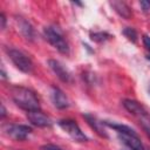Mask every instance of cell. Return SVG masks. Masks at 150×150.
<instances>
[{
	"instance_id": "6da1fadb",
	"label": "cell",
	"mask_w": 150,
	"mask_h": 150,
	"mask_svg": "<svg viewBox=\"0 0 150 150\" xmlns=\"http://www.w3.org/2000/svg\"><path fill=\"white\" fill-rule=\"evenodd\" d=\"M13 102L21 109L28 111L40 110V102L34 91L25 87H13L11 90Z\"/></svg>"
},
{
	"instance_id": "7a4b0ae2",
	"label": "cell",
	"mask_w": 150,
	"mask_h": 150,
	"mask_svg": "<svg viewBox=\"0 0 150 150\" xmlns=\"http://www.w3.org/2000/svg\"><path fill=\"white\" fill-rule=\"evenodd\" d=\"M123 107L139 121L141 125L150 137V111L143 104L134 100H124Z\"/></svg>"
},
{
	"instance_id": "3957f363",
	"label": "cell",
	"mask_w": 150,
	"mask_h": 150,
	"mask_svg": "<svg viewBox=\"0 0 150 150\" xmlns=\"http://www.w3.org/2000/svg\"><path fill=\"white\" fill-rule=\"evenodd\" d=\"M43 36L46 38V40L53 46L55 47L60 53L62 54H68L69 53V46L68 42L64 40L62 33L56 28V27H45L43 28Z\"/></svg>"
},
{
	"instance_id": "277c9868",
	"label": "cell",
	"mask_w": 150,
	"mask_h": 150,
	"mask_svg": "<svg viewBox=\"0 0 150 150\" xmlns=\"http://www.w3.org/2000/svg\"><path fill=\"white\" fill-rule=\"evenodd\" d=\"M8 56L12 60V62L16 66L18 69H20L23 73H30L33 69V62L28 55H26L23 52L18 49H8Z\"/></svg>"
},
{
	"instance_id": "5b68a950",
	"label": "cell",
	"mask_w": 150,
	"mask_h": 150,
	"mask_svg": "<svg viewBox=\"0 0 150 150\" xmlns=\"http://www.w3.org/2000/svg\"><path fill=\"white\" fill-rule=\"evenodd\" d=\"M62 130H64L74 141L76 142H86L88 138L80 129L79 124L73 120H61L57 122Z\"/></svg>"
},
{
	"instance_id": "8992f818",
	"label": "cell",
	"mask_w": 150,
	"mask_h": 150,
	"mask_svg": "<svg viewBox=\"0 0 150 150\" xmlns=\"http://www.w3.org/2000/svg\"><path fill=\"white\" fill-rule=\"evenodd\" d=\"M5 130L6 134L15 141H23L32 132V128L23 124H8Z\"/></svg>"
},
{
	"instance_id": "52a82bcc",
	"label": "cell",
	"mask_w": 150,
	"mask_h": 150,
	"mask_svg": "<svg viewBox=\"0 0 150 150\" xmlns=\"http://www.w3.org/2000/svg\"><path fill=\"white\" fill-rule=\"evenodd\" d=\"M117 136L127 148H130L131 150H144V146L136 132H130V134L120 132L117 134Z\"/></svg>"
},
{
	"instance_id": "ba28073f",
	"label": "cell",
	"mask_w": 150,
	"mask_h": 150,
	"mask_svg": "<svg viewBox=\"0 0 150 150\" xmlns=\"http://www.w3.org/2000/svg\"><path fill=\"white\" fill-rule=\"evenodd\" d=\"M48 66L49 68L53 70V73L62 81V82H70L71 80V76H70V73L68 71V69L57 60H48Z\"/></svg>"
},
{
	"instance_id": "9c48e42d",
	"label": "cell",
	"mask_w": 150,
	"mask_h": 150,
	"mask_svg": "<svg viewBox=\"0 0 150 150\" xmlns=\"http://www.w3.org/2000/svg\"><path fill=\"white\" fill-rule=\"evenodd\" d=\"M27 118L35 127L46 128V127H50L52 125V120L48 116H46L43 112H41L40 110L28 111L27 112Z\"/></svg>"
},
{
	"instance_id": "30bf717a",
	"label": "cell",
	"mask_w": 150,
	"mask_h": 150,
	"mask_svg": "<svg viewBox=\"0 0 150 150\" xmlns=\"http://www.w3.org/2000/svg\"><path fill=\"white\" fill-rule=\"evenodd\" d=\"M50 97H52V102L53 104L57 108V109H66L69 107V101L67 98V96L63 94V91L61 89H59L57 87H53L52 88V93H50Z\"/></svg>"
},
{
	"instance_id": "8fae6325",
	"label": "cell",
	"mask_w": 150,
	"mask_h": 150,
	"mask_svg": "<svg viewBox=\"0 0 150 150\" xmlns=\"http://www.w3.org/2000/svg\"><path fill=\"white\" fill-rule=\"evenodd\" d=\"M110 6H111V7L115 9V12H116L118 15H121L122 18L129 19V18L131 16V11H130L129 6H128L125 2L118 1V0H112V1H110Z\"/></svg>"
},
{
	"instance_id": "7c38bea8",
	"label": "cell",
	"mask_w": 150,
	"mask_h": 150,
	"mask_svg": "<svg viewBox=\"0 0 150 150\" xmlns=\"http://www.w3.org/2000/svg\"><path fill=\"white\" fill-rule=\"evenodd\" d=\"M83 117L87 120V122H88V124L100 135V136H102V137H107V134H105V131H104V129H102V127L101 125H103V122H100V121H97V118L96 117H94V116H91V115H89V114H86V115H83Z\"/></svg>"
},
{
	"instance_id": "4fadbf2b",
	"label": "cell",
	"mask_w": 150,
	"mask_h": 150,
	"mask_svg": "<svg viewBox=\"0 0 150 150\" xmlns=\"http://www.w3.org/2000/svg\"><path fill=\"white\" fill-rule=\"evenodd\" d=\"M19 29H20V32L22 33V35L26 39L33 40V38H34V30H33V28H32V26H30L29 22H27L23 19H20L19 20Z\"/></svg>"
},
{
	"instance_id": "5bb4252c",
	"label": "cell",
	"mask_w": 150,
	"mask_h": 150,
	"mask_svg": "<svg viewBox=\"0 0 150 150\" xmlns=\"http://www.w3.org/2000/svg\"><path fill=\"white\" fill-rule=\"evenodd\" d=\"M123 34L125 35V38H128V40H130L131 42H136L137 41V33L134 28L131 27H127L123 29Z\"/></svg>"
},
{
	"instance_id": "9a60e30c",
	"label": "cell",
	"mask_w": 150,
	"mask_h": 150,
	"mask_svg": "<svg viewBox=\"0 0 150 150\" xmlns=\"http://www.w3.org/2000/svg\"><path fill=\"white\" fill-rule=\"evenodd\" d=\"M110 35L108 33H103V32H98V33H91L90 34V39L93 41H96V42H102L107 39H109Z\"/></svg>"
},
{
	"instance_id": "2e32d148",
	"label": "cell",
	"mask_w": 150,
	"mask_h": 150,
	"mask_svg": "<svg viewBox=\"0 0 150 150\" xmlns=\"http://www.w3.org/2000/svg\"><path fill=\"white\" fill-rule=\"evenodd\" d=\"M139 5H141L143 12H149L150 11V1L149 0H142L139 2Z\"/></svg>"
},
{
	"instance_id": "e0dca14e",
	"label": "cell",
	"mask_w": 150,
	"mask_h": 150,
	"mask_svg": "<svg viewBox=\"0 0 150 150\" xmlns=\"http://www.w3.org/2000/svg\"><path fill=\"white\" fill-rule=\"evenodd\" d=\"M41 149H42V150H63V149H61L60 146H56V145H54V144H46V145H42Z\"/></svg>"
},
{
	"instance_id": "ac0fdd59",
	"label": "cell",
	"mask_w": 150,
	"mask_h": 150,
	"mask_svg": "<svg viewBox=\"0 0 150 150\" xmlns=\"http://www.w3.org/2000/svg\"><path fill=\"white\" fill-rule=\"evenodd\" d=\"M0 22H1L0 28H1V29H5V27H6V16H5L4 13L0 14Z\"/></svg>"
},
{
	"instance_id": "d6986e66",
	"label": "cell",
	"mask_w": 150,
	"mask_h": 150,
	"mask_svg": "<svg viewBox=\"0 0 150 150\" xmlns=\"http://www.w3.org/2000/svg\"><path fill=\"white\" fill-rule=\"evenodd\" d=\"M143 42H144V46L150 50V38L146 36V35H144L143 36Z\"/></svg>"
},
{
	"instance_id": "ffe728a7",
	"label": "cell",
	"mask_w": 150,
	"mask_h": 150,
	"mask_svg": "<svg viewBox=\"0 0 150 150\" xmlns=\"http://www.w3.org/2000/svg\"><path fill=\"white\" fill-rule=\"evenodd\" d=\"M6 116V108L4 104H1V118H4Z\"/></svg>"
},
{
	"instance_id": "44dd1931",
	"label": "cell",
	"mask_w": 150,
	"mask_h": 150,
	"mask_svg": "<svg viewBox=\"0 0 150 150\" xmlns=\"http://www.w3.org/2000/svg\"><path fill=\"white\" fill-rule=\"evenodd\" d=\"M1 76H2V79H6V73L4 69H1Z\"/></svg>"
},
{
	"instance_id": "7402d4cb",
	"label": "cell",
	"mask_w": 150,
	"mask_h": 150,
	"mask_svg": "<svg viewBox=\"0 0 150 150\" xmlns=\"http://www.w3.org/2000/svg\"><path fill=\"white\" fill-rule=\"evenodd\" d=\"M121 150H131V149H130V148H127V146H125V148H123V149H121Z\"/></svg>"
},
{
	"instance_id": "603a6c76",
	"label": "cell",
	"mask_w": 150,
	"mask_h": 150,
	"mask_svg": "<svg viewBox=\"0 0 150 150\" xmlns=\"http://www.w3.org/2000/svg\"><path fill=\"white\" fill-rule=\"evenodd\" d=\"M148 59H149V60H150V55H149V56H148Z\"/></svg>"
},
{
	"instance_id": "cb8c5ba5",
	"label": "cell",
	"mask_w": 150,
	"mask_h": 150,
	"mask_svg": "<svg viewBox=\"0 0 150 150\" xmlns=\"http://www.w3.org/2000/svg\"><path fill=\"white\" fill-rule=\"evenodd\" d=\"M149 93H150V87H149Z\"/></svg>"
},
{
	"instance_id": "d4e9b609",
	"label": "cell",
	"mask_w": 150,
	"mask_h": 150,
	"mask_svg": "<svg viewBox=\"0 0 150 150\" xmlns=\"http://www.w3.org/2000/svg\"><path fill=\"white\" fill-rule=\"evenodd\" d=\"M144 150H146V149H144Z\"/></svg>"
}]
</instances>
